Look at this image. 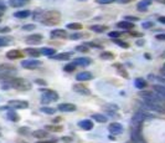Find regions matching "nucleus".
<instances>
[{"instance_id":"obj_6","label":"nucleus","mask_w":165,"mask_h":143,"mask_svg":"<svg viewBox=\"0 0 165 143\" xmlns=\"http://www.w3.org/2000/svg\"><path fill=\"white\" fill-rule=\"evenodd\" d=\"M42 65V61L40 60H35V59H31V60H23L21 61V66L24 68H27V70H35Z\"/></svg>"},{"instance_id":"obj_10","label":"nucleus","mask_w":165,"mask_h":143,"mask_svg":"<svg viewBox=\"0 0 165 143\" xmlns=\"http://www.w3.org/2000/svg\"><path fill=\"white\" fill-rule=\"evenodd\" d=\"M57 110L61 112H75L77 110V106L73 103H60L57 106Z\"/></svg>"},{"instance_id":"obj_5","label":"nucleus","mask_w":165,"mask_h":143,"mask_svg":"<svg viewBox=\"0 0 165 143\" xmlns=\"http://www.w3.org/2000/svg\"><path fill=\"white\" fill-rule=\"evenodd\" d=\"M8 106L13 110H25L29 107V102L24 100H11L8 102Z\"/></svg>"},{"instance_id":"obj_35","label":"nucleus","mask_w":165,"mask_h":143,"mask_svg":"<svg viewBox=\"0 0 165 143\" xmlns=\"http://www.w3.org/2000/svg\"><path fill=\"white\" fill-rule=\"evenodd\" d=\"M66 28L68 29V30H82V24H80V23H70V24H67L66 25Z\"/></svg>"},{"instance_id":"obj_49","label":"nucleus","mask_w":165,"mask_h":143,"mask_svg":"<svg viewBox=\"0 0 165 143\" xmlns=\"http://www.w3.org/2000/svg\"><path fill=\"white\" fill-rule=\"evenodd\" d=\"M5 10H6V4L3 0H0V11H5Z\"/></svg>"},{"instance_id":"obj_34","label":"nucleus","mask_w":165,"mask_h":143,"mask_svg":"<svg viewBox=\"0 0 165 143\" xmlns=\"http://www.w3.org/2000/svg\"><path fill=\"white\" fill-rule=\"evenodd\" d=\"M99 57H101V60H104V61H107V60H113L114 59V55L112 52H108V51H103L101 55H99Z\"/></svg>"},{"instance_id":"obj_24","label":"nucleus","mask_w":165,"mask_h":143,"mask_svg":"<svg viewBox=\"0 0 165 143\" xmlns=\"http://www.w3.org/2000/svg\"><path fill=\"white\" fill-rule=\"evenodd\" d=\"M32 136L35 138H39V139H44L46 137H48V132L46 130H36L32 132Z\"/></svg>"},{"instance_id":"obj_29","label":"nucleus","mask_w":165,"mask_h":143,"mask_svg":"<svg viewBox=\"0 0 165 143\" xmlns=\"http://www.w3.org/2000/svg\"><path fill=\"white\" fill-rule=\"evenodd\" d=\"M91 118L95 119V121L98 122V123H106L107 119H108L104 115H101V113H95V115H92V117H91Z\"/></svg>"},{"instance_id":"obj_23","label":"nucleus","mask_w":165,"mask_h":143,"mask_svg":"<svg viewBox=\"0 0 165 143\" xmlns=\"http://www.w3.org/2000/svg\"><path fill=\"white\" fill-rule=\"evenodd\" d=\"M31 15V11L30 10H17L14 13V16L17 17V19H26Z\"/></svg>"},{"instance_id":"obj_48","label":"nucleus","mask_w":165,"mask_h":143,"mask_svg":"<svg viewBox=\"0 0 165 143\" xmlns=\"http://www.w3.org/2000/svg\"><path fill=\"white\" fill-rule=\"evenodd\" d=\"M155 39L159 40V41H165V34H158L155 36Z\"/></svg>"},{"instance_id":"obj_26","label":"nucleus","mask_w":165,"mask_h":143,"mask_svg":"<svg viewBox=\"0 0 165 143\" xmlns=\"http://www.w3.org/2000/svg\"><path fill=\"white\" fill-rule=\"evenodd\" d=\"M89 30L93 31V32L102 34V32H104L106 30H108V26H106V25H92V26H89Z\"/></svg>"},{"instance_id":"obj_25","label":"nucleus","mask_w":165,"mask_h":143,"mask_svg":"<svg viewBox=\"0 0 165 143\" xmlns=\"http://www.w3.org/2000/svg\"><path fill=\"white\" fill-rule=\"evenodd\" d=\"M153 90H154L158 95H160L163 98H165V85H160V83L154 85V86H153Z\"/></svg>"},{"instance_id":"obj_55","label":"nucleus","mask_w":165,"mask_h":143,"mask_svg":"<svg viewBox=\"0 0 165 143\" xmlns=\"http://www.w3.org/2000/svg\"><path fill=\"white\" fill-rule=\"evenodd\" d=\"M61 122V117H56V118H53V123H59Z\"/></svg>"},{"instance_id":"obj_42","label":"nucleus","mask_w":165,"mask_h":143,"mask_svg":"<svg viewBox=\"0 0 165 143\" xmlns=\"http://www.w3.org/2000/svg\"><path fill=\"white\" fill-rule=\"evenodd\" d=\"M153 26H154V23H153V21H145V23L142 24V28H143V29H150V28H153Z\"/></svg>"},{"instance_id":"obj_52","label":"nucleus","mask_w":165,"mask_h":143,"mask_svg":"<svg viewBox=\"0 0 165 143\" xmlns=\"http://www.w3.org/2000/svg\"><path fill=\"white\" fill-rule=\"evenodd\" d=\"M62 141H63L65 143H71V142H72V138H71V137H63Z\"/></svg>"},{"instance_id":"obj_12","label":"nucleus","mask_w":165,"mask_h":143,"mask_svg":"<svg viewBox=\"0 0 165 143\" xmlns=\"http://www.w3.org/2000/svg\"><path fill=\"white\" fill-rule=\"evenodd\" d=\"M50 35H51V38H52V39H67V38H68L67 31H66V30H63V29L52 30Z\"/></svg>"},{"instance_id":"obj_43","label":"nucleus","mask_w":165,"mask_h":143,"mask_svg":"<svg viewBox=\"0 0 165 143\" xmlns=\"http://www.w3.org/2000/svg\"><path fill=\"white\" fill-rule=\"evenodd\" d=\"M96 2L98 4H102V5H106V4H112L114 2H117V0H96Z\"/></svg>"},{"instance_id":"obj_18","label":"nucleus","mask_w":165,"mask_h":143,"mask_svg":"<svg viewBox=\"0 0 165 143\" xmlns=\"http://www.w3.org/2000/svg\"><path fill=\"white\" fill-rule=\"evenodd\" d=\"M25 53H27V55L30 57H32V59H38V57H40L42 55L41 50L35 49V47H27V49H25Z\"/></svg>"},{"instance_id":"obj_28","label":"nucleus","mask_w":165,"mask_h":143,"mask_svg":"<svg viewBox=\"0 0 165 143\" xmlns=\"http://www.w3.org/2000/svg\"><path fill=\"white\" fill-rule=\"evenodd\" d=\"M6 117H8V119H9V121H11V122H19V121H20V117H19V115H17L15 111H13V110L8 112Z\"/></svg>"},{"instance_id":"obj_36","label":"nucleus","mask_w":165,"mask_h":143,"mask_svg":"<svg viewBox=\"0 0 165 143\" xmlns=\"http://www.w3.org/2000/svg\"><path fill=\"white\" fill-rule=\"evenodd\" d=\"M112 41H113V44H116V45H118V46H120V47H123V49H128V47H129V44L125 42V41H123V40L112 39Z\"/></svg>"},{"instance_id":"obj_54","label":"nucleus","mask_w":165,"mask_h":143,"mask_svg":"<svg viewBox=\"0 0 165 143\" xmlns=\"http://www.w3.org/2000/svg\"><path fill=\"white\" fill-rule=\"evenodd\" d=\"M117 2H118L119 4H128V3H131L132 0H117Z\"/></svg>"},{"instance_id":"obj_37","label":"nucleus","mask_w":165,"mask_h":143,"mask_svg":"<svg viewBox=\"0 0 165 143\" xmlns=\"http://www.w3.org/2000/svg\"><path fill=\"white\" fill-rule=\"evenodd\" d=\"M76 65L75 64H73V62H70V64H67L65 67H63V71H65V72H68V74H71V72H73V71H75L76 70Z\"/></svg>"},{"instance_id":"obj_59","label":"nucleus","mask_w":165,"mask_h":143,"mask_svg":"<svg viewBox=\"0 0 165 143\" xmlns=\"http://www.w3.org/2000/svg\"><path fill=\"white\" fill-rule=\"evenodd\" d=\"M163 68H164V70H165V64H164V65H163Z\"/></svg>"},{"instance_id":"obj_1","label":"nucleus","mask_w":165,"mask_h":143,"mask_svg":"<svg viewBox=\"0 0 165 143\" xmlns=\"http://www.w3.org/2000/svg\"><path fill=\"white\" fill-rule=\"evenodd\" d=\"M60 17H61V14L59 11H55V10L44 11L39 21H41L46 26H52V25H56L60 23Z\"/></svg>"},{"instance_id":"obj_17","label":"nucleus","mask_w":165,"mask_h":143,"mask_svg":"<svg viewBox=\"0 0 165 143\" xmlns=\"http://www.w3.org/2000/svg\"><path fill=\"white\" fill-rule=\"evenodd\" d=\"M93 79V75L92 72H89V71H82V72H80L77 76H76V80L82 82V81H89Z\"/></svg>"},{"instance_id":"obj_4","label":"nucleus","mask_w":165,"mask_h":143,"mask_svg":"<svg viewBox=\"0 0 165 143\" xmlns=\"http://www.w3.org/2000/svg\"><path fill=\"white\" fill-rule=\"evenodd\" d=\"M42 92L41 95V102L42 103H50V102H55L59 100V94L53 90H47V88H41L40 90Z\"/></svg>"},{"instance_id":"obj_47","label":"nucleus","mask_w":165,"mask_h":143,"mask_svg":"<svg viewBox=\"0 0 165 143\" xmlns=\"http://www.w3.org/2000/svg\"><path fill=\"white\" fill-rule=\"evenodd\" d=\"M153 79H155L156 81H159L160 82V85H165V79H163V77H160V76H154V75H150Z\"/></svg>"},{"instance_id":"obj_38","label":"nucleus","mask_w":165,"mask_h":143,"mask_svg":"<svg viewBox=\"0 0 165 143\" xmlns=\"http://www.w3.org/2000/svg\"><path fill=\"white\" fill-rule=\"evenodd\" d=\"M75 50L78 51V52H88V51H89V46L86 45V44H83V45H78Z\"/></svg>"},{"instance_id":"obj_13","label":"nucleus","mask_w":165,"mask_h":143,"mask_svg":"<svg viewBox=\"0 0 165 143\" xmlns=\"http://www.w3.org/2000/svg\"><path fill=\"white\" fill-rule=\"evenodd\" d=\"M78 127L81 128V130H83V131H91V130H93V122H92V119H82V121H80L78 123Z\"/></svg>"},{"instance_id":"obj_58","label":"nucleus","mask_w":165,"mask_h":143,"mask_svg":"<svg viewBox=\"0 0 165 143\" xmlns=\"http://www.w3.org/2000/svg\"><path fill=\"white\" fill-rule=\"evenodd\" d=\"M161 74H163V76H165V70H164V68L161 70Z\"/></svg>"},{"instance_id":"obj_15","label":"nucleus","mask_w":165,"mask_h":143,"mask_svg":"<svg viewBox=\"0 0 165 143\" xmlns=\"http://www.w3.org/2000/svg\"><path fill=\"white\" fill-rule=\"evenodd\" d=\"M72 56V52H60L56 53V55L51 56L52 60H56V61H68Z\"/></svg>"},{"instance_id":"obj_57","label":"nucleus","mask_w":165,"mask_h":143,"mask_svg":"<svg viewBox=\"0 0 165 143\" xmlns=\"http://www.w3.org/2000/svg\"><path fill=\"white\" fill-rule=\"evenodd\" d=\"M144 56H145V59H148V60H150V59H152V56L149 55V53H145V55H144Z\"/></svg>"},{"instance_id":"obj_21","label":"nucleus","mask_w":165,"mask_h":143,"mask_svg":"<svg viewBox=\"0 0 165 143\" xmlns=\"http://www.w3.org/2000/svg\"><path fill=\"white\" fill-rule=\"evenodd\" d=\"M113 67L117 68V72H118L120 76H123L124 79L129 77V74H128V71L125 70V67H124L122 64H113Z\"/></svg>"},{"instance_id":"obj_61","label":"nucleus","mask_w":165,"mask_h":143,"mask_svg":"<svg viewBox=\"0 0 165 143\" xmlns=\"http://www.w3.org/2000/svg\"><path fill=\"white\" fill-rule=\"evenodd\" d=\"M0 136H2V133H0Z\"/></svg>"},{"instance_id":"obj_45","label":"nucleus","mask_w":165,"mask_h":143,"mask_svg":"<svg viewBox=\"0 0 165 143\" xmlns=\"http://www.w3.org/2000/svg\"><path fill=\"white\" fill-rule=\"evenodd\" d=\"M30 128H27V127H21V128H19V134H29L30 133V131H29Z\"/></svg>"},{"instance_id":"obj_41","label":"nucleus","mask_w":165,"mask_h":143,"mask_svg":"<svg viewBox=\"0 0 165 143\" xmlns=\"http://www.w3.org/2000/svg\"><path fill=\"white\" fill-rule=\"evenodd\" d=\"M82 36H83V34H81V32H75V34L71 35L70 39H71V40H80Z\"/></svg>"},{"instance_id":"obj_40","label":"nucleus","mask_w":165,"mask_h":143,"mask_svg":"<svg viewBox=\"0 0 165 143\" xmlns=\"http://www.w3.org/2000/svg\"><path fill=\"white\" fill-rule=\"evenodd\" d=\"M120 34H122V32L118 31V30H117V31H111V32H108V36L111 38V39H118V38L120 36Z\"/></svg>"},{"instance_id":"obj_31","label":"nucleus","mask_w":165,"mask_h":143,"mask_svg":"<svg viewBox=\"0 0 165 143\" xmlns=\"http://www.w3.org/2000/svg\"><path fill=\"white\" fill-rule=\"evenodd\" d=\"M40 111L42 113H45V115H55V113H56V111H57V108H53V107H48V106H44V107H41V108H40Z\"/></svg>"},{"instance_id":"obj_11","label":"nucleus","mask_w":165,"mask_h":143,"mask_svg":"<svg viewBox=\"0 0 165 143\" xmlns=\"http://www.w3.org/2000/svg\"><path fill=\"white\" fill-rule=\"evenodd\" d=\"M72 88H73V91H75L76 94H80V95H83V96L91 95V91L88 90L86 86H83L81 83H75V85L72 86Z\"/></svg>"},{"instance_id":"obj_44","label":"nucleus","mask_w":165,"mask_h":143,"mask_svg":"<svg viewBox=\"0 0 165 143\" xmlns=\"http://www.w3.org/2000/svg\"><path fill=\"white\" fill-rule=\"evenodd\" d=\"M34 82H35L36 85H39V86H46V85H47V82H46L45 80H42V79H36Z\"/></svg>"},{"instance_id":"obj_20","label":"nucleus","mask_w":165,"mask_h":143,"mask_svg":"<svg viewBox=\"0 0 165 143\" xmlns=\"http://www.w3.org/2000/svg\"><path fill=\"white\" fill-rule=\"evenodd\" d=\"M152 5V0H140V2L137 4V9L142 13L148 10V6Z\"/></svg>"},{"instance_id":"obj_32","label":"nucleus","mask_w":165,"mask_h":143,"mask_svg":"<svg viewBox=\"0 0 165 143\" xmlns=\"http://www.w3.org/2000/svg\"><path fill=\"white\" fill-rule=\"evenodd\" d=\"M45 130H50L52 132H61L63 130L62 126H59V124L53 123V124H47V126H45Z\"/></svg>"},{"instance_id":"obj_33","label":"nucleus","mask_w":165,"mask_h":143,"mask_svg":"<svg viewBox=\"0 0 165 143\" xmlns=\"http://www.w3.org/2000/svg\"><path fill=\"white\" fill-rule=\"evenodd\" d=\"M40 50H41L42 55H45V56H47V57H51V56L55 55V49H52V47H42V49H40Z\"/></svg>"},{"instance_id":"obj_8","label":"nucleus","mask_w":165,"mask_h":143,"mask_svg":"<svg viewBox=\"0 0 165 143\" xmlns=\"http://www.w3.org/2000/svg\"><path fill=\"white\" fill-rule=\"evenodd\" d=\"M42 40H44V36L41 34H32L25 39V42L29 45H39L42 42Z\"/></svg>"},{"instance_id":"obj_27","label":"nucleus","mask_w":165,"mask_h":143,"mask_svg":"<svg viewBox=\"0 0 165 143\" xmlns=\"http://www.w3.org/2000/svg\"><path fill=\"white\" fill-rule=\"evenodd\" d=\"M134 85H135V87L138 88V90H144V88L146 87V81L144 79H142V77H138V79H135Z\"/></svg>"},{"instance_id":"obj_56","label":"nucleus","mask_w":165,"mask_h":143,"mask_svg":"<svg viewBox=\"0 0 165 143\" xmlns=\"http://www.w3.org/2000/svg\"><path fill=\"white\" fill-rule=\"evenodd\" d=\"M39 143H56L55 141H42V142H39Z\"/></svg>"},{"instance_id":"obj_3","label":"nucleus","mask_w":165,"mask_h":143,"mask_svg":"<svg viewBox=\"0 0 165 143\" xmlns=\"http://www.w3.org/2000/svg\"><path fill=\"white\" fill-rule=\"evenodd\" d=\"M10 83L11 87L15 90H20V91H30L31 90V82H29L25 79H20V77H11L10 79Z\"/></svg>"},{"instance_id":"obj_22","label":"nucleus","mask_w":165,"mask_h":143,"mask_svg":"<svg viewBox=\"0 0 165 143\" xmlns=\"http://www.w3.org/2000/svg\"><path fill=\"white\" fill-rule=\"evenodd\" d=\"M30 3V0H9V5L13 8H23Z\"/></svg>"},{"instance_id":"obj_39","label":"nucleus","mask_w":165,"mask_h":143,"mask_svg":"<svg viewBox=\"0 0 165 143\" xmlns=\"http://www.w3.org/2000/svg\"><path fill=\"white\" fill-rule=\"evenodd\" d=\"M36 29V25L35 24H26V25H23L21 26V30L23 31H31V30H35Z\"/></svg>"},{"instance_id":"obj_2","label":"nucleus","mask_w":165,"mask_h":143,"mask_svg":"<svg viewBox=\"0 0 165 143\" xmlns=\"http://www.w3.org/2000/svg\"><path fill=\"white\" fill-rule=\"evenodd\" d=\"M140 105L144 107V108H148L149 111H154L156 113H160V115H165V107L163 103L158 102V101H154V100H146V98H143Z\"/></svg>"},{"instance_id":"obj_14","label":"nucleus","mask_w":165,"mask_h":143,"mask_svg":"<svg viewBox=\"0 0 165 143\" xmlns=\"http://www.w3.org/2000/svg\"><path fill=\"white\" fill-rule=\"evenodd\" d=\"M0 72H5V74H10V75H15L16 74V67L14 65H9V64H2L0 65Z\"/></svg>"},{"instance_id":"obj_50","label":"nucleus","mask_w":165,"mask_h":143,"mask_svg":"<svg viewBox=\"0 0 165 143\" xmlns=\"http://www.w3.org/2000/svg\"><path fill=\"white\" fill-rule=\"evenodd\" d=\"M11 31V29L9 28V26H5V28H0V32H10Z\"/></svg>"},{"instance_id":"obj_30","label":"nucleus","mask_w":165,"mask_h":143,"mask_svg":"<svg viewBox=\"0 0 165 143\" xmlns=\"http://www.w3.org/2000/svg\"><path fill=\"white\" fill-rule=\"evenodd\" d=\"M13 38L10 36H0V47H4V46H8L13 42Z\"/></svg>"},{"instance_id":"obj_60","label":"nucleus","mask_w":165,"mask_h":143,"mask_svg":"<svg viewBox=\"0 0 165 143\" xmlns=\"http://www.w3.org/2000/svg\"><path fill=\"white\" fill-rule=\"evenodd\" d=\"M78 2H86V0H78Z\"/></svg>"},{"instance_id":"obj_19","label":"nucleus","mask_w":165,"mask_h":143,"mask_svg":"<svg viewBox=\"0 0 165 143\" xmlns=\"http://www.w3.org/2000/svg\"><path fill=\"white\" fill-rule=\"evenodd\" d=\"M117 28L122 29V30H133L134 29V23L128 21V20H123L117 23Z\"/></svg>"},{"instance_id":"obj_7","label":"nucleus","mask_w":165,"mask_h":143,"mask_svg":"<svg viewBox=\"0 0 165 143\" xmlns=\"http://www.w3.org/2000/svg\"><path fill=\"white\" fill-rule=\"evenodd\" d=\"M108 131L113 136H118V134H122L124 132V127L118 122H113V123H111L108 126Z\"/></svg>"},{"instance_id":"obj_53","label":"nucleus","mask_w":165,"mask_h":143,"mask_svg":"<svg viewBox=\"0 0 165 143\" xmlns=\"http://www.w3.org/2000/svg\"><path fill=\"white\" fill-rule=\"evenodd\" d=\"M158 21L165 25V16H159V17H158Z\"/></svg>"},{"instance_id":"obj_9","label":"nucleus","mask_w":165,"mask_h":143,"mask_svg":"<svg viewBox=\"0 0 165 143\" xmlns=\"http://www.w3.org/2000/svg\"><path fill=\"white\" fill-rule=\"evenodd\" d=\"M5 56H6L9 60H16V59H23L24 53H23L20 50H17V49H13V50H9V51L5 53Z\"/></svg>"},{"instance_id":"obj_16","label":"nucleus","mask_w":165,"mask_h":143,"mask_svg":"<svg viewBox=\"0 0 165 143\" xmlns=\"http://www.w3.org/2000/svg\"><path fill=\"white\" fill-rule=\"evenodd\" d=\"M73 64H75L76 66H82V67H86L88 65L92 64V60H91L89 57H77L72 61Z\"/></svg>"},{"instance_id":"obj_46","label":"nucleus","mask_w":165,"mask_h":143,"mask_svg":"<svg viewBox=\"0 0 165 143\" xmlns=\"http://www.w3.org/2000/svg\"><path fill=\"white\" fill-rule=\"evenodd\" d=\"M124 20H128V21H132V23H134V21H137V20H139V19H138V17H135V16L127 15V16H124Z\"/></svg>"},{"instance_id":"obj_51","label":"nucleus","mask_w":165,"mask_h":143,"mask_svg":"<svg viewBox=\"0 0 165 143\" xmlns=\"http://www.w3.org/2000/svg\"><path fill=\"white\" fill-rule=\"evenodd\" d=\"M144 44H145V41H144L143 39H139V40L135 41V45H137V46H143Z\"/></svg>"}]
</instances>
